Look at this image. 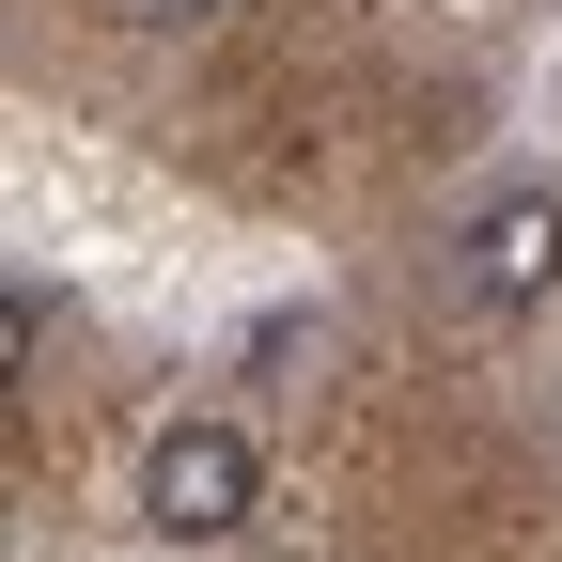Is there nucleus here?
Masks as SVG:
<instances>
[{
	"mask_svg": "<svg viewBox=\"0 0 562 562\" xmlns=\"http://www.w3.org/2000/svg\"><path fill=\"white\" fill-rule=\"evenodd\" d=\"M250 501H266V469H250V438H235V422H172V438L140 453V531H172V547L250 531Z\"/></svg>",
	"mask_w": 562,
	"mask_h": 562,
	"instance_id": "f257e3e1",
	"label": "nucleus"
},
{
	"mask_svg": "<svg viewBox=\"0 0 562 562\" xmlns=\"http://www.w3.org/2000/svg\"><path fill=\"white\" fill-rule=\"evenodd\" d=\"M453 297L469 313H547L562 297V188H501L453 235Z\"/></svg>",
	"mask_w": 562,
	"mask_h": 562,
	"instance_id": "f03ea898",
	"label": "nucleus"
},
{
	"mask_svg": "<svg viewBox=\"0 0 562 562\" xmlns=\"http://www.w3.org/2000/svg\"><path fill=\"white\" fill-rule=\"evenodd\" d=\"M47 328H63V313H47V281H16V297H0V360L32 375V360H47Z\"/></svg>",
	"mask_w": 562,
	"mask_h": 562,
	"instance_id": "7ed1b4c3",
	"label": "nucleus"
},
{
	"mask_svg": "<svg viewBox=\"0 0 562 562\" xmlns=\"http://www.w3.org/2000/svg\"><path fill=\"white\" fill-rule=\"evenodd\" d=\"M110 16H125V32H220L235 0H110Z\"/></svg>",
	"mask_w": 562,
	"mask_h": 562,
	"instance_id": "20e7f679",
	"label": "nucleus"
},
{
	"mask_svg": "<svg viewBox=\"0 0 562 562\" xmlns=\"http://www.w3.org/2000/svg\"><path fill=\"white\" fill-rule=\"evenodd\" d=\"M547 453H562V391H547Z\"/></svg>",
	"mask_w": 562,
	"mask_h": 562,
	"instance_id": "39448f33",
	"label": "nucleus"
}]
</instances>
